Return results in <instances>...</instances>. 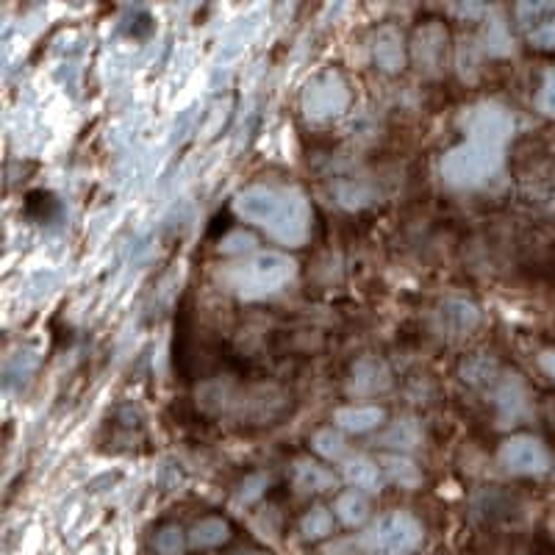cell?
I'll return each instance as SVG.
<instances>
[{
	"mask_svg": "<svg viewBox=\"0 0 555 555\" xmlns=\"http://www.w3.org/2000/svg\"><path fill=\"white\" fill-rule=\"evenodd\" d=\"M453 12L456 14H464V17H475V14H483L486 12V6H453Z\"/></svg>",
	"mask_w": 555,
	"mask_h": 555,
	"instance_id": "4dcf8cb0",
	"label": "cell"
},
{
	"mask_svg": "<svg viewBox=\"0 0 555 555\" xmlns=\"http://www.w3.org/2000/svg\"><path fill=\"white\" fill-rule=\"evenodd\" d=\"M461 128L475 142L503 148L514 134V117L506 106H500L494 100H483V103H475L461 114Z\"/></svg>",
	"mask_w": 555,
	"mask_h": 555,
	"instance_id": "8992f818",
	"label": "cell"
},
{
	"mask_svg": "<svg viewBox=\"0 0 555 555\" xmlns=\"http://www.w3.org/2000/svg\"><path fill=\"white\" fill-rule=\"evenodd\" d=\"M422 439V428L417 420H397L389 431L381 436L383 447H395V450H414Z\"/></svg>",
	"mask_w": 555,
	"mask_h": 555,
	"instance_id": "ac0fdd59",
	"label": "cell"
},
{
	"mask_svg": "<svg viewBox=\"0 0 555 555\" xmlns=\"http://www.w3.org/2000/svg\"><path fill=\"white\" fill-rule=\"evenodd\" d=\"M494 397H497V411L506 422L519 420L528 411V392H525V383L519 381V375H503Z\"/></svg>",
	"mask_w": 555,
	"mask_h": 555,
	"instance_id": "4fadbf2b",
	"label": "cell"
},
{
	"mask_svg": "<svg viewBox=\"0 0 555 555\" xmlns=\"http://www.w3.org/2000/svg\"><path fill=\"white\" fill-rule=\"evenodd\" d=\"M236 217L259 225L281 245L300 247L309 239L311 206L300 189L253 184L234 198Z\"/></svg>",
	"mask_w": 555,
	"mask_h": 555,
	"instance_id": "6da1fadb",
	"label": "cell"
},
{
	"mask_svg": "<svg viewBox=\"0 0 555 555\" xmlns=\"http://www.w3.org/2000/svg\"><path fill=\"white\" fill-rule=\"evenodd\" d=\"M444 42H447V34H444L442 25L428 23L417 31V37H414V59H417V64L425 73L436 75L442 70Z\"/></svg>",
	"mask_w": 555,
	"mask_h": 555,
	"instance_id": "8fae6325",
	"label": "cell"
},
{
	"mask_svg": "<svg viewBox=\"0 0 555 555\" xmlns=\"http://www.w3.org/2000/svg\"><path fill=\"white\" fill-rule=\"evenodd\" d=\"M550 14H555V3H519L517 6L519 23L525 25V28H533L539 20L550 17Z\"/></svg>",
	"mask_w": 555,
	"mask_h": 555,
	"instance_id": "484cf974",
	"label": "cell"
},
{
	"mask_svg": "<svg viewBox=\"0 0 555 555\" xmlns=\"http://www.w3.org/2000/svg\"><path fill=\"white\" fill-rule=\"evenodd\" d=\"M295 486L300 489V492H306V494L328 492V489L336 486V475H333L328 467L317 464V461L303 458V461H297V467H295Z\"/></svg>",
	"mask_w": 555,
	"mask_h": 555,
	"instance_id": "9a60e30c",
	"label": "cell"
},
{
	"mask_svg": "<svg viewBox=\"0 0 555 555\" xmlns=\"http://www.w3.org/2000/svg\"><path fill=\"white\" fill-rule=\"evenodd\" d=\"M383 467L389 472V478L397 483V486H403V489H417L422 481L420 469L414 467V461H408L403 456H389L383 461Z\"/></svg>",
	"mask_w": 555,
	"mask_h": 555,
	"instance_id": "ffe728a7",
	"label": "cell"
},
{
	"mask_svg": "<svg viewBox=\"0 0 555 555\" xmlns=\"http://www.w3.org/2000/svg\"><path fill=\"white\" fill-rule=\"evenodd\" d=\"M422 536L425 531H422L420 519L411 517L406 511H392V514L375 519V525L358 539V544L372 555H408L420 547Z\"/></svg>",
	"mask_w": 555,
	"mask_h": 555,
	"instance_id": "277c9868",
	"label": "cell"
},
{
	"mask_svg": "<svg viewBox=\"0 0 555 555\" xmlns=\"http://www.w3.org/2000/svg\"><path fill=\"white\" fill-rule=\"evenodd\" d=\"M389 386H392V372L386 367V361L375 356H364L353 364L347 392L353 397H372L386 392Z\"/></svg>",
	"mask_w": 555,
	"mask_h": 555,
	"instance_id": "ba28073f",
	"label": "cell"
},
{
	"mask_svg": "<svg viewBox=\"0 0 555 555\" xmlns=\"http://www.w3.org/2000/svg\"><path fill=\"white\" fill-rule=\"evenodd\" d=\"M461 375L475 386H492L497 375V364L489 358H472L467 367H461Z\"/></svg>",
	"mask_w": 555,
	"mask_h": 555,
	"instance_id": "603a6c76",
	"label": "cell"
},
{
	"mask_svg": "<svg viewBox=\"0 0 555 555\" xmlns=\"http://www.w3.org/2000/svg\"><path fill=\"white\" fill-rule=\"evenodd\" d=\"M297 264L278 250H259L222 270V284L242 300H261L281 292L295 278Z\"/></svg>",
	"mask_w": 555,
	"mask_h": 555,
	"instance_id": "7a4b0ae2",
	"label": "cell"
},
{
	"mask_svg": "<svg viewBox=\"0 0 555 555\" xmlns=\"http://www.w3.org/2000/svg\"><path fill=\"white\" fill-rule=\"evenodd\" d=\"M539 367L555 381V350H544L542 356H539Z\"/></svg>",
	"mask_w": 555,
	"mask_h": 555,
	"instance_id": "f546056e",
	"label": "cell"
},
{
	"mask_svg": "<svg viewBox=\"0 0 555 555\" xmlns=\"http://www.w3.org/2000/svg\"><path fill=\"white\" fill-rule=\"evenodd\" d=\"M386 420V411L381 406H342L333 411L336 428L345 433H367L378 428Z\"/></svg>",
	"mask_w": 555,
	"mask_h": 555,
	"instance_id": "7c38bea8",
	"label": "cell"
},
{
	"mask_svg": "<svg viewBox=\"0 0 555 555\" xmlns=\"http://www.w3.org/2000/svg\"><path fill=\"white\" fill-rule=\"evenodd\" d=\"M253 247H256V239H253L250 234H242V231H234V234H228L220 242L222 253H236V256H239V253L245 256V253H250Z\"/></svg>",
	"mask_w": 555,
	"mask_h": 555,
	"instance_id": "83f0119b",
	"label": "cell"
},
{
	"mask_svg": "<svg viewBox=\"0 0 555 555\" xmlns=\"http://www.w3.org/2000/svg\"><path fill=\"white\" fill-rule=\"evenodd\" d=\"M503 170V148L467 139L450 148L439 161V175L453 189H478Z\"/></svg>",
	"mask_w": 555,
	"mask_h": 555,
	"instance_id": "3957f363",
	"label": "cell"
},
{
	"mask_svg": "<svg viewBox=\"0 0 555 555\" xmlns=\"http://www.w3.org/2000/svg\"><path fill=\"white\" fill-rule=\"evenodd\" d=\"M333 531V517L328 508H311L306 517L300 519V533H303V539H309V542H320L325 539L328 533Z\"/></svg>",
	"mask_w": 555,
	"mask_h": 555,
	"instance_id": "d6986e66",
	"label": "cell"
},
{
	"mask_svg": "<svg viewBox=\"0 0 555 555\" xmlns=\"http://www.w3.org/2000/svg\"><path fill=\"white\" fill-rule=\"evenodd\" d=\"M536 109L547 114V117H555V70L544 73L542 87H539V95H536Z\"/></svg>",
	"mask_w": 555,
	"mask_h": 555,
	"instance_id": "4316f807",
	"label": "cell"
},
{
	"mask_svg": "<svg viewBox=\"0 0 555 555\" xmlns=\"http://www.w3.org/2000/svg\"><path fill=\"white\" fill-rule=\"evenodd\" d=\"M486 50L492 56H506V53H511V37H508L506 25L500 23V20H494L489 25V31H486Z\"/></svg>",
	"mask_w": 555,
	"mask_h": 555,
	"instance_id": "d4e9b609",
	"label": "cell"
},
{
	"mask_svg": "<svg viewBox=\"0 0 555 555\" xmlns=\"http://www.w3.org/2000/svg\"><path fill=\"white\" fill-rule=\"evenodd\" d=\"M350 106V89L339 73H322L303 89V114L311 123H328L342 117Z\"/></svg>",
	"mask_w": 555,
	"mask_h": 555,
	"instance_id": "5b68a950",
	"label": "cell"
},
{
	"mask_svg": "<svg viewBox=\"0 0 555 555\" xmlns=\"http://www.w3.org/2000/svg\"><path fill=\"white\" fill-rule=\"evenodd\" d=\"M372 62L381 67L383 73H400L406 67V42L403 34L392 28V25H383L381 31L372 39Z\"/></svg>",
	"mask_w": 555,
	"mask_h": 555,
	"instance_id": "30bf717a",
	"label": "cell"
},
{
	"mask_svg": "<svg viewBox=\"0 0 555 555\" xmlns=\"http://www.w3.org/2000/svg\"><path fill=\"white\" fill-rule=\"evenodd\" d=\"M264 486H267V475H250V478H245V483H242L239 500H242V503H253V500H259L261 492H264Z\"/></svg>",
	"mask_w": 555,
	"mask_h": 555,
	"instance_id": "f1b7e54d",
	"label": "cell"
},
{
	"mask_svg": "<svg viewBox=\"0 0 555 555\" xmlns=\"http://www.w3.org/2000/svg\"><path fill=\"white\" fill-rule=\"evenodd\" d=\"M436 322L444 333L450 336H464L469 333L478 322H481V311L475 303H469L464 297H447L442 300V306L436 309Z\"/></svg>",
	"mask_w": 555,
	"mask_h": 555,
	"instance_id": "9c48e42d",
	"label": "cell"
},
{
	"mask_svg": "<svg viewBox=\"0 0 555 555\" xmlns=\"http://www.w3.org/2000/svg\"><path fill=\"white\" fill-rule=\"evenodd\" d=\"M342 475L345 481L353 486V489H361V492H378L381 489V467L367 456H350L345 458L342 464Z\"/></svg>",
	"mask_w": 555,
	"mask_h": 555,
	"instance_id": "5bb4252c",
	"label": "cell"
},
{
	"mask_svg": "<svg viewBox=\"0 0 555 555\" xmlns=\"http://www.w3.org/2000/svg\"><path fill=\"white\" fill-rule=\"evenodd\" d=\"M186 544H189V539L178 525H167L153 536V550L159 555H184Z\"/></svg>",
	"mask_w": 555,
	"mask_h": 555,
	"instance_id": "7402d4cb",
	"label": "cell"
},
{
	"mask_svg": "<svg viewBox=\"0 0 555 555\" xmlns=\"http://www.w3.org/2000/svg\"><path fill=\"white\" fill-rule=\"evenodd\" d=\"M311 447H314L322 458H328V461H339V458H345V450H347L342 433L331 431V428H322V431L314 433Z\"/></svg>",
	"mask_w": 555,
	"mask_h": 555,
	"instance_id": "44dd1931",
	"label": "cell"
},
{
	"mask_svg": "<svg viewBox=\"0 0 555 555\" xmlns=\"http://www.w3.org/2000/svg\"><path fill=\"white\" fill-rule=\"evenodd\" d=\"M333 511H336V517L342 519L347 528H358V525H364L370 519V500L358 492H345L339 494Z\"/></svg>",
	"mask_w": 555,
	"mask_h": 555,
	"instance_id": "e0dca14e",
	"label": "cell"
},
{
	"mask_svg": "<svg viewBox=\"0 0 555 555\" xmlns=\"http://www.w3.org/2000/svg\"><path fill=\"white\" fill-rule=\"evenodd\" d=\"M500 464L514 475H544L550 469V453L536 436L517 433L500 447Z\"/></svg>",
	"mask_w": 555,
	"mask_h": 555,
	"instance_id": "52a82bcc",
	"label": "cell"
},
{
	"mask_svg": "<svg viewBox=\"0 0 555 555\" xmlns=\"http://www.w3.org/2000/svg\"><path fill=\"white\" fill-rule=\"evenodd\" d=\"M228 536H231V528H228L225 519L206 517L192 525V531H189V547H195V550H211V547H220V544L228 542Z\"/></svg>",
	"mask_w": 555,
	"mask_h": 555,
	"instance_id": "2e32d148",
	"label": "cell"
},
{
	"mask_svg": "<svg viewBox=\"0 0 555 555\" xmlns=\"http://www.w3.org/2000/svg\"><path fill=\"white\" fill-rule=\"evenodd\" d=\"M528 39H531L533 48L555 50V14L544 17L533 28H528Z\"/></svg>",
	"mask_w": 555,
	"mask_h": 555,
	"instance_id": "cb8c5ba5",
	"label": "cell"
}]
</instances>
